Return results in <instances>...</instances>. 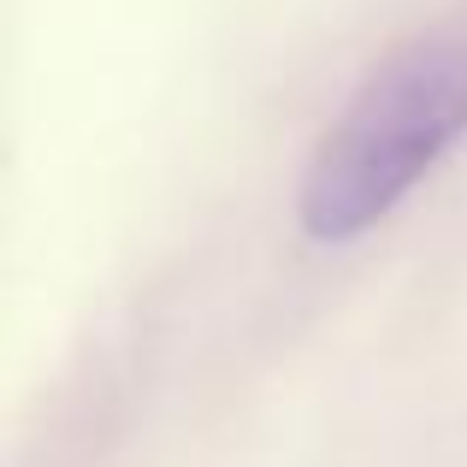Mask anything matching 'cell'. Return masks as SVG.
Segmentation results:
<instances>
[{
  "mask_svg": "<svg viewBox=\"0 0 467 467\" xmlns=\"http://www.w3.org/2000/svg\"><path fill=\"white\" fill-rule=\"evenodd\" d=\"M467 137V0L397 42L302 171L296 219L314 243H355Z\"/></svg>",
  "mask_w": 467,
  "mask_h": 467,
  "instance_id": "cell-1",
  "label": "cell"
}]
</instances>
